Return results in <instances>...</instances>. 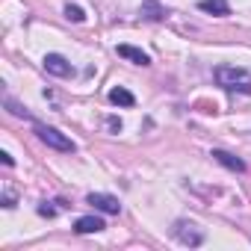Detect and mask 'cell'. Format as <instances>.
<instances>
[{
	"label": "cell",
	"mask_w": 251,
	"mask_h": 251,
	"mask_svg": "<svg viewBox=\"0 0 251 251\" xmlns=\"http://www.w3.org/2000/svg\"><path fill=\"white\" fill-rule=\"evenodd\" d=\"M139 15L145 18V21H163L169 12L157 3V0H142V9H139Z\"/></svg>",
	"instance_id": "9c48e42d"
},
{
	"label": "cell",
	"mask_w": 251,
	"mask_h": 251,
	"mask_svg": "<svg viewBox=\"0 0 251 251\" xmlns=\"http://www.w3.org/2000/svg\"><path fill=\"white\" fill-rule=\"evenodd\" d=\"M6 109H9L12 115H18V118H33V115H30V109H27V106H21V103H18V100H12V98H6Z\"/></svg>",
	"instance_id": "4fadbf2b"
},
{
	"label": "cell",
	"mask_w": 251,
	"mask_h": 251,
	"mask_svg": "<svg viewBox=\"0 0 251 251\" xmlns=\"http://www.w3.org/2000/svg\"><path fill=\"white\" fill-rule=\"evenodd\" d=\"M213 77H216V83H219L225 92H242V95H251V74H248L245 68L219 65Z\"/></svg>",
	"instance_id": "6da1fadb"
},
{
	"label": "cell",
	"mask_w": 251,
	"mask_h": 251,
	"mask_svg": "<svg viewBox=\"0 0 251 251\" xmlns=\"http://www.w3.org/2000/svg\"><path fill=\"white\" fill-rule=\"evenodd\" d=\"M0 160H3V166H15V160H12V154H6V151H3V154H0Z\"/></svg>",
	"instance_id": "9a60e30c"
},
{
	"label": "cell",
	"mask_w": 251,
	"mask_h": 251,
	"mask_svg": "<svg viewBox=\"0 0 251 251\" xmlns=\"http://www.w3.org/2000/svg\"><path fill=\"white\" fill-rule=\"evenodd\" d=\"M42 65H45V71L53 74V77H71V74H74L71 62H68L65 56H59V53H48V56L42 59Z\"/></svg>",
	"instance_id": "5b68a950"
},
{
	"label": "cell",
	"mask_w": 251,
	"mask_h": 251,
	"mask_svg": "<svg viewBox=\"0 0 251 251\" xmlns=\"http://www.w3.org/2000/svg\"><path fill=\"white\" fill-rule=\"evenodd\" d=\"M36 136H39V142H45L48 148H53L59 154H74L77 151L74 139H68L65 133H59L56 127H48V124H36Z\"/></svg>",
	"instance_id": "7a4b0ae2"
},
{
	"label": "cell",
	"mask_w": 251,
	"mask_h": 251,
	"mask_svg": "<svg viewBox=\"0 0 251 251\" xmlns=\"http://www.w3.org/2000/svg\"><path fill=\"white\" fill-rule=\"evenodd\" d=\"M118 56L121 59H130L133 65H151V56L145 53V50H139V48H133V45H118Z\"/></svg>",
	"instance_id": "52a82bcc"
},
{
	"label": "cell",
	"mask_w": 251,
	"mask_h": 251,
	"mask_svg": "<svg viewBox=\"0 0 251 251\" xmlns=\"http://www.w3.org/2000/svg\"><path fill=\"white\" fill-rule=\"evenodd\" d=\"M109 103H115V106H133L136 98H133V92H127L124 86H115V89H109Z\"/></svg>",
	"instance_id": "8fae6325"
},
{
	"label": "cell",
	"mask_w": 251,
	"mask_h": 251,
	"mask_svg": "<svg viewBox=\"0 0 251 251\" xmlns=\"http://www.w3.org/2000/svg\"><path fill=\"white\" fill-rule=\"evenodd\" d=\"M39 216H48V219H53V216H56V210H53V207H48V201H45V204L39 207Z\"/></svg>",
	"instance_id": "5bb4252c"
},
{
	"label": "cell",
	"mask_w": 251,
	"mask_h": 251,
	"mask_svg": "<svg viewBox=\"0 0 251 251\" xmlns=\"http://www.w3.org/2000/svg\"><path fill=\"white\" fill-rule=\"evenodd\" d=\"M86 204H92L95 210H100V213H106V216H118V213H121L118 198H115V195H106V192H89V195H86Z\"/></svg>",
	"instance_id": "277c9868"
},
{
	"label": "cell",
	"mask_w": 251,
	"mask_h": 251,
	"mask_svg": "<svg viewBox=\"0 0 251 251\" xmlns=\"http://www.w3.org/2000/svg\"><path fill=\"white\" fill-rule=\"evenodd\" d=\"M198 9L201 12H207V15H230V6H227V0H201L198 3Z\"/></svg>",
	"instance_id": "30bf717a"
},
{
	"label": "cell",
	"mask_w": 251,
	"mask_h": 251,
	"mask_svg": "<svg viewBox=\"0 0 251 251\" xmlns=\"http://www.w3.org/2000/svg\"><path fill=\"white\" fill-rule=\"evenodd\" d=\"M172 233H175L183 245H189V248H198V245L204 242V230H201L195 222H189V219H177L175 227H172Z\"/></svg>",
	"instance_id": "3957f363"
},
{
	"label": "cell",
	"mask_w": 251,
	"mask_h": 251,
	"mask_svg": "<svg viewBox=\"0 0 251 251\" xmlns=\"http://www.w3.org/2000/svg\"><path fill=\"white\" fill-rule=\"evenodd\" d=\"M219 166H225V169H230V172H245V163L239 160V157H233L230 151H222V148H213V154H210Z\"/></svg>",
	"instance_id": "8992f818"
},
{
	"label": "cell",
	"mask_w": 251,
	"mask_h": 251,
	"mask_svg": "<svg viewBox=\"0 0 251 251\" xmlns=\"http://www.w3.org/2000/svg\"><path fill=\"white\" fill-rule=\"evenodd\" d=\"M65 18H68V21H74V24H83V21H86V12H83L80 6L68 3V6H65Z\"/></svg>",
	"instance_id": "7c38bea8"
},
{
	"label": "cell",
	"mask_w": 251,
	"mask_h": 251,
	"mask_svg": "<svg viewBox=\"0 0 251 251\" xmlns=\"http://www.w3.org/2000/svg\"><path fill=\"white\" fill-rule=\"evenodd\" d=\"M103 227H106V225H103L100 216H83V219L74 222V230H77V233H100Z\"/></svg>",
	"instance_id": "ba28073f"
}]
</instances>
